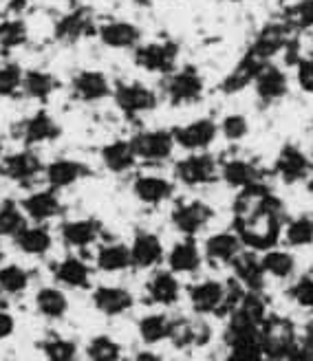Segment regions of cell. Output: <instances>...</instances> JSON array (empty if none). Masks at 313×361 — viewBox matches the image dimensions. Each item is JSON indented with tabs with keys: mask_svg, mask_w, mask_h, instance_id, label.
<instances>
[{
	"mask_svg": "<svg viewBox=\"0 0 313 361\" xmlns=\"http://www.w3.org/2000/svg\"><path fill=\"white\" fill-rule=\"evenodd\" d=\"M93 264L98 271H102V274H110V276L131 269V251H128V245L119 243V240L98 245Z\"/></svg>",
	"mask_w": 313,
	"mask_h": 361,
	"instance_id": "cell-34",
	"label": "cell"
},
{
	"mask_svg": "<svg viewBox=\"0 0 313 361\" xmlns=\"http://www.w3.org/2000/svg\"><path fill=\"white\" fill-rule=\"evenodd\" d=\"M133 150L137 154V161L146 166H161L165 161H170L175 154V137L172 130L165 128H153V130H141L131 137Z\"/></svg>",
	"mask_w": 313,
	"mask_h": 361,
	"instance_id": "cell-10",
	"label": "cell"
},
{
	"mask_svg": "<svg viewBox=\"0 0 313 361\" xmlns=\"http://www.w3.org/2000/svg\"><path fill=\"white\" fill-rule=\"evenodd\" d=\"M283 240L289 247H309L313 245V214H298L283 227Z\"/></svg>",
	"mask_w": 313,
	"mask_h": 361,
	"instance_id": "cell-41",
	"label": "cell"
},
{
	"mask_svg": "<svg viewBox=\"0 0 313 361\" xmlns=\"http://www.w3.org/2000/svg\"><path fill=\"white\" fill-rule=\"evenodd\" d=\"M287 295L296 302L302 309H311L313 311V278L307 276V278H300L296 284H293Z\"/></svg>",
	"mask_w": 313,
	"mask_h": 361,
	"instance_id": "cell-48",
	"label": "cell"
},
{
	"mask_svg": "<svg viewBox=\"0 0 313 361\" xmlns=\"http://www.w3.org/2000/svg\"><path fill=\"white\" fill-rule=\"evenodd\" d=\"M285 223V205L265 183H256L236 192L232 203V225L245 249H273L283 238Z\"/></svg>",
	"mask_w": 313,
	"mask_h": 361,
	"instance_id": "cell-1",
	"label": "cell"
},
{
	"mask_svg": "<svg viewBox=\"0 0 313 361\" xmlns=\"http://www.w3.org/2000/svg\"><path fill=\"white\" fill-rule=\"evenodd\" d=\"M40 353L45 361H78L80 357V346L76 339L62 337V335H51L42 339Z\"/></svg>",
	"mask_w": 313,
	"mask_h": 361,
	"instance_id": "cell-40",
	"label": "cell"
},
{
	"mask_svg": "<svg viewBox=\"0 0 313 361\" xmlns=\"http://www.w3.org/2000/svg\"><path fill=\"white\" fill-rule=\"evenodd\" d=\"M283 23L293 33L311 29L313 27V0H300V3L287 7L283 13Z\"/></svg>",
	"mask_w": 313,
	"mask_h": 361,
	"instance_id": "cell-45",
	"label": "cell"
},
{
	"mask_svg": "<svg viewBox=\"0 0 313 361\" xmlns=\"http://www.w3.org/2000/svg\"><path fill=\"white\" fill-rule=\"evenodd\" d=\"M135 3H137V5H141V7H146V5H153L155 0H135Z\"/></svg>",
	"mask_w": 313,
	"mask_h": 361,
	"instance_id": "cell-55",
	"label": "cell"
},
{
	"mask_svg": "<svg viewBox=\"0 0 313 361\" xmlns=\"http://www.w3.org/2000/svg\"><path fill=\"white\" fill-rule=\"evenodd\" d=\"M51 276L60 288L64 291H84L90 288V280H93V267L88 260H84L80 254H69L55 260L51 264Z\"/></svg>",
	"mask_w": 313,
	"mask_h": 361,
	"instance_id": "cell-17",
	"label": "cell"
},
{
	"mask_svg": "<svg viewBox=\"0 0 313 361\" xmlns=\"http://www.w3.org/2000/svg\"><path fill=\"white\" fill-rule=\"evenodd\" d=\"M196 326H199V319H190V317L170 319L168 341L175 348H181V350L196 346Z\"/></svg>",
	"mask_w": 313,
	"mask_h": 361,
	"instance_id": "cell-43",
	"label": "cell"
},
{
	"mask_svg": "<svg viewBox=\"0 0 313 361\" xmlns=\"http://www.w3.org/2000/svg\"><path fill=\"white\" fill-rule=\"evenodd\" d=\"M58 88H60V82L51 73V71H47V68H25L20 95H25L27 99L45 104L55 95V90Z\"/></svg>",
	"mask_w": 313,
	"mask_h": 361,
	"instance_id": "cell-33",
	"label": "cell"
},
{
	"mask_svg": "<svg viewBox=\"0 0 313 361\" xmlns=\"http://www.w3.org/2000/svg\"><path fill=\"white\" fill-rule=\"evenodd\" d=\"M206 80L192 66L175 68L161 82V95L170 106H190L203 99Z\"/></svg>",
	"mask_w": 313,
	"mask_h": 361,
	"instance_id": "cell-6",
	"label": "cell"
},
{
	"mask_svg": "<svg viewBox=\"0 0 313 361\" xmlns=\"http://www.w3.org/2000/svg\"><path fill=\"white\" fill-rule=\"evenodd\" d=\"M259 344L267 361H278L298 346L296 326L289 317L269 313L259 329Z\"/></svg>",
	"mask_w": 313,
	"mask_h": 361,
	"instance_id": "cell-5",
	"label": "cell"
},
{
	"mask_svg": "<svg viewBox=\"0 0 313 361\" xmlns=\"http://www.w3.org/2000/svg\"><path fill=\"white\" fill-rule=\"evenodd\" d=\"M113 102L126 117L148 115L159 106L161 97L143 82H119L113 88Z\"/></svg>",
	"mask_w": 313,
	"mask_h": 361,
	"instance_id": "cell-12",
	"label": "cell"
},
{
	"mask_svg": "<svg viewBox=\"0 0 313 361\" xmlns=\"http://www.w3.org/2000/svg\"><path fill=\"white\" fill-rule=\"evenodd\" d=\"M124 348L110 335H93L84 346V357L88 361H122Z\"/></svg>",
	"mask_w": 313,
	"mask_h": 361,
	"instance_id": "cell-42",
	"label": "cell"
},
{
	"mask_svg": "<svg viewBox=\"0 0 313 361\" xmlns=\"http://www.w3.org/2000/svg\"><path fill=\"white\" fill-rule=\"evenodd\" d=\"M5 152V141H3V137H0V154Z\"/></svg>",
	"mask_w": 313,
	"mask_h": 361,
	"instance_id": "cell-57",
	"label": "cell"
},
{
	"mask_svg": "<svg viewBox=\"0 0 313 361\" xmlns=\"http://www.w3.org/2000/svg\"><path fill=\"white\" fill-rule=\"evenodd\" d=\"M261 267L265 271V276L273 280H287L296 271V258L287 249H267L261 256Z\"/></svg>",
	"mask_w": 313,
	"mask_h": 361,
	"instance_id": "cell-39",
	"label": "cell"
},
{
	"mask_svg": "<svg viewBox=\"0 0 313 361\" xmlns=\"http://www.w3.org/2000/svg\"><path fill=\"white\" fill-rule=\"evenodd\" d=\"M93 176V170L86 164V161L78 157H53L51 161H45V172H42V183L55 192H66L78 188L84 183L86 178Z\"/></svg>",
	"mask_w": 313,
	"mask_h": 361,
	"instance_id": "cell-7",
	"label": "cell"
},
{
	"mask_svg": "<svg viewBox=\"0 0 313 361\" xmlns=\"http://www.w3.org/2000/svg\"><path fill=\"white\" fill-rule=\"evenodd\" d=\"M165 264H168V271H172L175 276L196 274L201 264H203V251H201L194 238L183 236L170 247L168 254H165Z\"/></svg>",
	"mask_w": 313,
	"mask_h": 361,
	"instance_id": "cell-29",
	"label": "cell"
},
{
	"mask_svg": "<svg viewBox=\"0 0 313 361\" xmlns=\"http://www.w3.org/2000/svg\"><path fill=\"white\" fill-rule=\"evenodd\" d=\"M172 180L183 188H208L218 183V159L210 152H188L175 161Z\"/></svg>",
	"mask_w": 313,
	"mask_h": 361,
	"instance_id": "cell-4",
	"label": "cell"
},
{
	"mask_svg": "<svg viewBox=\"0 0 313 361\" xmlns=\"http://www.w3.org/2000/svg\"><path fill=\"white\" fill-rule=\"evenodd\" d=\"M86 27H88V20H84L80 13H73L60 23V33L66 40H76V38L86 35Z\"/></svg>",
	"mask_w": 313,
	"mask_h": 361,
	"instance_id": "cell-49",
	"label": "cell"
},
{
	"mask_svg": "<svg viewBox=\"0 0 313 361\" xmlns=\"http://www.w3.org/2000/svg\"><path fill=\"white\" fill-rule=\"evenodd\" d=\"M265 176L267 172L252 159L245 157L218 159V178L236 192L256 183H265Z\"/></svg>",
	"mask_w": 313,
	"mask_h": 361,
	"instance_id": "cell-19",
	"label": "cell"
},
{
	"mask_svg": "<svg viewBox=\"0 0 313 361\" xmlns=\"http://www.w3.org/2000/svg\"><path fill=\"white\" fill-rule=\"evenodd\" d=\"M98 157H100L102 168L108 174H113V176H126V174H131L135 170V166L139 164L137 154L133 150L131 139H124V137L106 141L104 146L100 148V154Z\"/></svg>",
	"mask_w": 313,
	"mask_h": 361,
	"instance_id": "cell-22",
	"label": "cell"
},
{
	"mask_svg": "<svg viewBox=\"0 0 313 361\" xmlns=\"http://www.w3.org/2000/svg\"><path fill=\"white\" fill-rule=\"evenodd\" d=\"M245 247L241 243V238L236 236V231H216L212 236L206 238L203 247V260H208L212 267H230L232 260L241 254Z\"/></svg>",
	"mask_w": 313,
	"mask_h": 361,
	"instance_id": "cell-27",
	"label": "cell"
},
{
	"mask_svg": "<svg viewBox=\"0 0 313 361\" xmlns=\"http://www.w3.org/2000/svg\"><path fill=\"white\" fill-rule=\"evenodd\" d=\"M252 86H254L256 97L263 104H276L289 93V78L280 66L267 62L259 73H256Z\"/></svg>",
	"mask_w": 313,
	"mask_h": 361,
	"instance_id": "cell-28",
	"label": "cell"
},
{
	"mask_svg": "<svg viewBox=\"0 0 313 361\" xmlns=\"http://www.w3.org/2000/svg\"><path fill=\"white\" fill-rule=\"evenodd\" d=\"M265 66V62H261L259 58H254L252 53L247 51L245 56L241 58V62H238L230 73L225 75V80L220 82V90H223L225 95H236L241 93V90H245L247 86H252L256 73Z\"/></svg>",
	"mask_w": 313,
	"mask_h": 361,
	"instance_id": "cell-35",
	"label": "cell"
},
{
	"mask_svg": "<svg viewBox=\"0 0 313 361\" xmlns=\"http://www.w3.org/2000/svg\"><path fill=\"white\" fill-rule=\"evenodd\" d=\"M45 159L35 148L18 146L0 154V180L31 190L42 183Z\"/></svg>",
	"mask_w": 313,
	"mask_h": 361,
	"instance_id": "cell-2",
	"label": "cell"
},
{
	"mask_svg": "<svg viewBox=\"0 0 313 361\" xmlns=\"http://www.w3.org/2000/svg\"><path fill=\"white\" fill-rule=\"evenodd\" d=\"M133 62L137 68L155 75H170L179 62V44L172 40H150L133 49Z\"/></svg>",
	"mask_w": 313,
	"mask_h": 361,
	"instance_id": "cell-8",
	"label": "cell"
},
{
	"mask_svg": "<svg viewBox=\"0 0 313 361\" xmlns=\"http://www.w3.org/2000/svg\"><path fill=\"white\" fill-rule=\"evenodd\" d=\"M18 322L11 311H7L5 306H0V341H7L16 335Z\"/></svg>",
	"mask_w": 313,
	"mask_h": 361,
	"instance_id": "cell-51",
	"label": "cell"
},
{
	"mask_svg": "<svg viewBox=\"0 0 313 361\" xmlns=\"http://www.w3.org/2000/svg\"><path fill=\"white\" fill-rule=\"evenodd\" d=\"M113 88L110 78L98 68H80L69 80V95L80 104H100L113 97Z\"/></svg>",
	"mask_w": 313,
	"mask_h": 361,
	"instance_id": "cell-11",
	"label": "cell"
},
{
	"mask_svg": "<svg viewBox=\"0 0 313 361\" xmlns=\"http://www.w3.org/2000/svg\"><path fill=\"white\" fill-rule=\"evenodd\" d=\"M90 304L106 317H122L135 306V295L119 284H100L90 291Z\"/></svg>",
	"mask_w": 313,
	"mask_h": 361,
	"instance_id": "cell-21",
	"label": "cell"
},
{
	"mask_svg": "<svg viewBox=\"0 0 313 361\" xmlns=\"http://www.w3.org/2000/svg\"><path fill=\"white\" fill-rule=\"evenodd\" d=\"M175 190L177 183L172 178L155 172H141L131 180V192L135 196V201L146 207H159L163 203H168L175 196Z\"/></svg>",
	"mask_w": 313,
	"mask_h": 361,
	"instance_id": "cell-18",
	"label": "cell"
},
{
	"mask_svg": "<svg viewBox=\"0 0 313 361\" xmlns=\"http://www.w3.org/2000/svg\"><path fill=\"white\" fill-rule=\"evenodd\" d=\"M311 135H313V121H311Z\"/></svg>",
	"mask_w": 313,
	"mask_h": 361,
	"instance_id": "cell-59",
	"label": "cell"
},
{
	"mask_svg": "<svg viewBox=\"0 0 313 361\" xmlns=\"http://www.w3.org/2000/svg\"><path fill=\"white\" fill-rule=\"evenodd\" d=\"M291 29L278 20V23H267L259 33L249 47V53L254 58H259L261 62H269L273 56H278L280 51H285L291 44Z\"/></svg>",
	"mask_w": 313,
	"mask_h": 361,
	"instance_id": "cell-23",
	"label": "cell"
},
{
	"mask_svg": "<svg viewBox=\"0 0 313 361\" xmlns=\"http://www.w3.org/2000/svg\"><path fill=\"white\" fill-rule=\"evenodd\" d=\"M31 286L29 269L18 262L0 264V298H20Z\"/></svg>",
	"mask_w": 313,
	"mask_h": 361,
	"instance_id": "cell-36",
	"label": "cell"
},
{
	"mask_svg": "<svg viewBox=\"0 0 313 361\" xmlns=\"http://www.w3.org/2000/svg\"><path fill=\"white\" fill-rule=\"evenodd\" d=\"M223 298H225V282H218L212 278L194 282L188 288V300L192 311L201 317L216 315L220 304H223Z\"/></svg>",
	"mask_w": 313,
	"mask_h": 361,
	"instance_id": "cell-26",
	"label": "cell"
},
{
	"mask_svg": "<svg viewBox=\"0 0 313 361\" xmlns=\"http://www.w3.org/2000/svg\"><path fill=\"white\" fill-rule=\"evenodd\" d=\"M218 135L230 143H241L249 135V119L241 113H230L218 121Z\"/></svg>",
	"mask_w": 313,
	"mask_h": 361,
	"instance_id": "cell-47",
	"label": "cell"
},
{
	"mask_svg": "<svg viewBox=\"0 0 313 361\" xmlns=\"http://www.w3.org/2000/svg\"><path fill=\"white\" fill-rule=\"evenodd\" d=\"M18 201H20L27 223L49 225L51 221L60 219L64 214V203H62L60 192H55L47 185H35L31 190H25V194L18 198Z\"/></svg>",
	"mask_w": 313,
	"mask_h": 361,
	"instance_id": "cell-9",
	"label": "cell"
},
{
	"mask_svg": "<svg viewBox=\"0 0 313 361\" xmlns=\"http://www.w3.org/2000/svg\"><path fill=\"white\" fill-rule=\"evenodd\" d=\"M128 251H131V267L139 271L157 269L165 258L161 238L155 231H146V229L135 233V238L128 245Z\"/></svg>",
	"mask_w": 313,
	"mask_h": 361,
	"instance_id": "cell-24",
	"label": "cell"
},
{
	"mask_svg": "<svg viewBox=\"0 0 313 361\" xmlns=\"http://www.w3.org/2000/svg\"><path fill=\"white\" fill-rule=\"evenodd\" d=\"M62 137V126L55 119L49 111L40 108L23 119H18L11 126V139L18 143V146L25 148H35L40 146H49V143L58 141Z\"/></svg>",
	"mask_w": 313,
	"mask_h": 361,
	"instance_id": "cell-3",
	"label": "cell"
},
{
	"mask_svg": "<svg viewBox=\"0 0 313 361\" xmlns=\"http://www.w3.org/2000/svg\"><path fill=\"white\" fill-rule=\"evenodd\" d=\"M302 346L309 348L313 353V319L307 324V329H305V339H302Z\"/></svg>",
	"mask_w": 313,
	"mask_h": 361,
	"instance_id": "cell-54",
	"label": "cell"
},
{
	"mask_svg": "<svg viewBox=\"0 0 313 361\" xmlns=\"http://www.w3.org/2000/svg\"><path fill=\"white\" fill-rule=\"evenodd\" d=\"M27 225L20 201L13 196L0 198V240H13V236Z\"/></svg>",
	"mask_w": 313,
	"mask_h": 361,
	"instance_id": "cell-37",
	"label": "cell"
},
{
	"mask_svg": "<svg viewBox=\"0 0 313 361\" xmlns=\"http://www.w3.org/2000/svg\"><path fill=\"white\" fill-rule=\"evenodd\" d=\"M170 333V317L165 313H148L139 317L137 322V335L143 346H157L168 339Z\"/></svg>",
	"mask_w": 313,
	"mask_h": 361,
	"instance_id": "cell-38",
	"label": "cell"
},
{
	"mask_svg": "<svg viewBox=\"0 0 313 361\" xmlns=\"http://www.w3.org/2000/svg\"><path fill=\"white\" fill-rule=\"evenodd\" d=\"M58 233H60V240L64 243V247L80 254V251L95 247L102 240L104 223L98 219V216H80V219L64 221L60 225Z\"/></svg>",
	"mask_w": 313,
	"mask_h": 361,
	"instance_id": "cell-16",
	"label": "cell"
},
{
	"mask_svg": "<svg viewBox=\"0 0 313 361\" xmlns=\"http://www.w3.org/2000/svg\"><path fill=\"white\" fill-rule=\"evenodd\" d=\"M5 262V251H3V247H0V264Z\"/></svg>",
	"mask_w": 313,
	"mask_h": 361,
	"instance_id": "cell-56",
	"label": "cell"
},
{
	"mask_svg": "<svg viewBox=\"0 0 313 361\" xmlns=\"http://www.w3.org/2000/svg\"><path fill=\"white\" fill-rule=\"evenodd\" d=\"M95 35L106 49H113V51H133L137 44L143 42L141 29L135 23L119 20V18L100 23V27L95 29Z\"/></svg>",
	"mask_w": 313,
	"mask_h": 361,
	"instance_id": "cell-20",
	"label": "cell"
},
{
	"mask_svg": "<svg viewBox=\"0 0 313 361\" xmlns=\"http://www.w3.org/2000/svg\"><path fill=\"white\" fill-rule=\"evenodd\" d=\"M214 207L201 198H190V201H179L170 214L172 227L186 238H194L201 231H206L208 225L214 221Z\"/></svg>",
	"mask_w": 313,
	"mask_h": 361,
	"instance_id": "cell-13",
	"label": "cell"
},
{
	"mask_svg": "<svg viewBox=\"0 0 313 361\" xmlns=\"http://www.w3.org/2000/svg\"><path fill=\"white\" fill-rule=\"evenodd\" d=\"M25 68L18 62H0V97L20 95Z\"/></svg>",
	"mask_w": 313,
	"mask_h": 361,
	"instance_id": "cell-46",
	"label": "cell"
},
{
	"mask_svg": "<svg viewBox=\"0 0 313 361\" xmlns=\"http://www.w3.org/2000/svg\"><path fill=\"white\" fill-rule=\"evenodd\" d=\"M172 137L183 152H208L218 139V121L210 117H196L183 126H175Z\"/></svg>",
	"mask_w": 313,
	"mask_h": 361,
	"instance_id": "cell-14",
	"label": "cell"
},
{
	"mask_svg": "<svg viewBox=\"0 0 313 361\" xmlns=\"http://www.w3.org/2000/svg\"><path fill=\"white\" fill-rule=\"evenodd\" d=\"M232 271H234V280H238L243 284L245 291H256V293H263L265 288V271L261 267V258L256 256V251L243 249L232 260Z\"/></svg>",
	"mask_w": 313,
	"mask_h": 361,
	"instance_id": "cell-31",
	"label": "cell"
},
{
	"mask_svg": "<svg viewBox=\"0 0 313 361\" xmlns=\"http://www.w3.org/2000/svg\"><path fill=\"white\" fill-rule=\"evenodd\" d=\"M296 82L300 90H305L307 95H313V58H302L296 64Z\"/></svg>",
	"mask_w": 313,
	"mask_h": 361,
	"instance_id": "cell-50",
	"label": "cell"
},
{
	"mask_svg": "<svg viewBox=\"0 0 313 361\" xmlns=\"http://www.w3.org/2000/svg\"><path fill=\"white\" fill-rule=\"evenodd\" d=\"M228 3H232V5H238V3H245V0H228Z\"/></svg>",
	"mask_w": 313,
	"mask_h": 361,
	"instance_id": "cell-58",
	"label": "cell"
},
{
	"mask_svg": "<svg viewBox=\"0 0 313 361\" xmlns=\"http://www.w3.org/2000/svg\"><path fill=\"white\" fill-rule=\"evenodd\" d=\"M271 174L278 176L285 185L307 183V180L313 176V161L298 146H293V143H285V146L280 148V152H278V157L273 159Z\"/></svg>",
	"mask_w": 313,
	"mask_h": 361,
	"instance_id": "cell-15",
	"label": "cell"
},
{
	"mask_svg": "<svg viewBox=\"0 0 313 361\" xmlns=\"http://www.w3.org/2000/svg\"><path fill=\"white\" fill-rule=\"evenodd\" d=\"M27 38H29V29H27L25 20L11 18V20L0 23V51L20 49L27 42Z\"/></svg>",
	"mask_w": 313,
	"mask_h": 361,
	"instance_id": "cell-44",
	"label": "cell"
},
{
	"mask_svg": "<svg viewBox=\"0 0 313 361\" xmlns=\"http://www.w3.org/2000/svg\"><path fill=\"white\" fill-rule=\"evenodd\" d=\"M33 306H35V313L40 317L51 319V322H60L66 317V313L71 309V302H69V295L64 288H60L58 284H47L35 291Z\"/></svg>",
	"mask_w": 313,
	"mask_h": 361,
	"instance_id": "cell-32",
	"label": "cell"
},
{
	"mask_svg": "<svg viewBox=\"0 0 313 361\" xmlns=\"http://www.w3.org/2000/svg\"><path fill=\"white\" fill-rule=\"evenodd\" d=\"M278 361H313V353L309 348H305V346H296L291 353H287Z\"/></svg>",
	"mask_w": 313,
	"mask_h": 361,
	"instance_id": "cell-52",
	"label": "cell"
},
{
	"mask_svg": "<svg viewBox=\"0 0 313 361\" xmlns=\"http://www.w3.org/2000/svg\"><path fill=\"white\" fill-rule=\"evenodd\" d=\"M13 245L20 254H25L29 258H45L55 245V236L49 225L27 223L13 236Z\"/></svg>",
	"mask_w": 313,
	"mask_h": 361,
	"instance_id": "cell-25",
	"label": "cell"
},
{
	"mask_svg": "<svg viewBox=\"0 0 313 361\" xmlns=\"http://www.w3.org/2000/svg\"><path fill=\"white\" fill-rule=\"evenodd\" d=\"M135 361H161V357L155 353V350H139L137 355H135Z\"/></svg>",
	"mask_w": 313,
	"mask_h": 361,
	"instance_id": "cell-53",
	"label": "cell"
},
{
	"mask_svg": "<svg viewBox=\"0 0 313 361\" xmlns=\"http://www.w3.org/2000/svg\"><path fill=\"white\" fill-rule=\"evenodd\" d=\"M146 300L155 306H175L181 300V282L168 269H157L143 284Z\"/></svg>",
	"mask_w": 313,
	"mask_h": 361,
	"instance_id": "cell-30",
	"label": "cell"
}]
</instances>
